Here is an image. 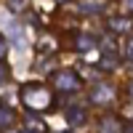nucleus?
Here are the masks:
<instances>
[{
  "label": "nucleus",
  "mask_w": 133,
  "mask_h": 133,
  "mask_svg": "<svg viewBox=\"0 0 133 133\" xmlns=\"http://www.w3.org/2000/svg\"><path fill=\"white\" fill-rule=\"evenodd\" d=\"M21 98H24V104L29 109H48L53 104V96L43 83H27L21 88Z\"/></svg>",
  "instance_id": "nucleus-1"
},
{
  "label": "nucleus",
  "mask_w": 133,
  "mask_h": 133,
  "mask_svg": "<svg viewBox=\"0 0 133 133\" xmlns=\"http://www.w3.org/2000/svg\"><path fill=\"white\" fill-rule=\"evenodd\" d=\"M107 27L112 32H123V35H128V32H130V19L128 16H112V19H107Z\"/></svg>",
  "instance_id": "nucleus-2"
},
{
  "label": "nucleus",
  "mask_w": 133,
  "mask_h": 133,
  "mask_svg": "<svg viewBox=\"0 0 133 133\" xmlns=\"http://www.w3.org/2000/svg\"><path fill=\"white\" fill-rule=\"evenodd\" d=\"M56 85H59V88H66V91H75L80 83H77V77H75L72 72H59V75H56Z\"/></svg>",
  "instance_id": "nucleus-3"
},
{
  "label": "nucleus",
  "mask_w": 133,
  "mask_h": 133,
  "mask_svg": "<svg viewBox=\"0 0 133 133\" xmlns=\"http://www.w3.org/2000/svg\"><path fill=\"white\" fill-rule=\"evenodd\" d=\"M11 117H14V115H11L8 109H3V112H0V128H5V125H11Z\"/></svg>",
  "instance_id": "nucleus-4"
},
{
  "label": "nucleus",
  "mask_w": 133,
  "mask_h": 133,
  "mask_svg": "<svg viewBox=\"0 0 133 133\" xmlns=\"http://www.w3.org/2000/svg\"><path fill=\"white\" fill-rule=\"evenodd\" d=\"M8 5L16 11V14H21V8H24V0H8Z\"/></svg>",
  "instance_id": "nucleus-5"
},
{
  "label": "nucleus",
  "mask_w": 133,
  "mask_h": 133,
  "mask_svg": "<svg viewBox=\"0 0 133 133\" xmlns=\"http://www.w3.org/2000/svg\"><path fill=\"white\" fill-rule=\"evenodd\" d=\"M40 51H53V40H51V37L40 40Z\"/></svg>",
  "instance_id": "nucleus-6"
},
{
  "label": "nucleus",
  "mask_w": 133,
  "mask_h": 133,
  "mask_svg": "<svg viewBox=\"0 0 133 133\" xmlns=\"http://www.w3.org/2000/svg\"><path fill=\"white\" fill-rule=\"evenodd\" d=\"M77 45H80V48H88V45H93V40H91V37H80V40H77Z\"/></svg>",
  "instance_id": "nucleus-7"
},
{
  "label": "nucleus",
  "mask_w": 133,
  "mask_h": 133,
  "mask_svg": "<svg viewBox=\"0 0 133 133\" xmlns=\"http://www.w3.org/2000/svg\"><path fill=\"white\" fill-rule=\"evenodd\" d=\"M5 77H8V69H5V66H3V64H0V83H3V80H5Z\"/></svg>",
  "instance_id": "nucleus-8"
},
{
  "label": "nucleus",
  "mask_w": 133,
  "mask_h": 133,
  "mask_svg": "<svg viewBox=\"0 0 133 133\" xmlns=\"http://www.w3.org/2000/svg\"><path fill=\"white\" fill-rule=\"evenodd\" d=\"M3 53H5V40L0 37V59H3Z\"/></svg>",
  "instance_id": "nucleus-9"
},
{
  "label": "nucleus",
  "mask_w": 133,
  "mask_h": 133,
  "mask_svg": "<svg viewBox=\"0 0 133 133\" xmlns=\"http://www.w3.org/2000/svg\"><path fill=\"white\" fill-rule=\"evenodd\" d=\"M128 8H130V11H133V0H128Z\"/></svg>",
  "instance_id": "nucleus-10"
}]
</instances>
